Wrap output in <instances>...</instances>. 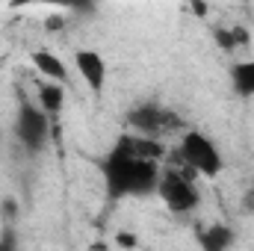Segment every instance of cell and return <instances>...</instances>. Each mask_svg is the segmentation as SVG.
Instances as JSON below:
<instances>
[{
  "label": "cell",
  "instance_id": "6da1fadb",
  "mask_svg": "<svg viewBox=\"0 0 254 251\" xmlns=\"http://www.w3.org/2000/svg\"><path fill=\"white\" fill-rule=\"evenodd\" d=\"M160 157H163L160 139H151L142 133H122L101 160L107 198L122 201V198L157 195V184L163 175Z\"/></svg>",
  "mask_w": 254,
  "mask_h": 251
},
{
  "label": "cell",
  "instance_id": "7a4b0ae2",
  "mask_svg": "<svg viewBox=\"0 0 254 251\" xmlns=\"http://www.w3.org/2000/svg\"><path fill=\"white\" fill-rule=\"evenodd\" d=\"M178 157L181 163L190 169L192 175H201V178H219L222 175V154L216 148V142L198 130H187L178 142Z\"/></svg>",
  "mask_w": 254,
  "mask_h": 251
},
{
  "label": "cell",
  "instance_id": "3957f363",
  "mask_svg": "<svg viewBox=\"0 0 254 251\" xmlns=\"http://www.w3.org/2000/svg\"><path fill=\"white\" fill-rule=\"evenodd\" d=\"M15 139H18L30 154L45 151V145H48V139H51V116H48L39 104L21 101L18 116H15Z\"/></svg>",
  "mask_w": 254,
  "mask_h": 251
},
{
  "label": "cell",
  "instance_id": "277c9868",
  "mask_svg": "<svg viewBox=\"0 0 254 251\" xmlns=\"http://www.w3.org/2000/svg\"><path fill=\"white\" fill-rule=\"evenodd\" d=\"M157 195L163 198V204L172 213H192L198 207V189L192 187V181L178 169H166L160 175Z\"/></svg>",
  "mask_w": 254,
  "mask_h": 251
},
{
  "label": "cell",
  "instance_id": "5b68a950",
  "mask_svg": "<svg viewBox=\"0 0 254 251\" xmlns=\"http://www.w3.org/2000/svg\"><path fill=\"white\" fill-rule=\"evenodd\" d=\"M127 125L133 127L136 133L142 136H151V139H160L166 133H175L181 127V119L166 110V107H157V104H142V107H133L127 113Z\"/></svg>",
  "mask_w": 254,
  "mask_h": 251
},
{
  "label": "cell",
  "instance_id": "8992f818",
  "mask_svg": "<svg viewBox=\"0 0 254 251\" xmlns=\"http://www.w3.org/2000/svg\"><path fill=\"white\" fill-rule=\"evenodd\" d=\"M74 65L80 71V77L86 80V86L92 92H101L107 83V63L98 51H77L74 54Z\"/></svg>",
  "mask_w": 254,
  "mask_h": 251
},
{
  "label": "cell",
  "instance_id": "52a82bcc",
  "mask_svg": "<svg viewBox=\"0 0 254 251\" xmlns=\"http://www.w3.org/2000/svg\"><path fill=\"white\" fill-rule=\"evenodd\" d=\"M30 60L45 74V80H57V83H65L68 86V68H65L60 54H54V51H33Z\"/></svg>",
  "mask_w": 254,
  "mask_h": 251
},
{
  "label": "cell",
  "instance_id": "ba28073f",
  "mask_svg": "<svg viewBox=\"0 0 254 251\" xmlns=\"http://www.w3.org/2000/svg\"><path fill=\"white\" fill-rule=\"evenodd\" d=\"M39 107L54 119L60 116L65 107V83H57V80H45L39 83Z\"/></svg>",
  "mask_w": 254,
  "mask_h": 251
},
{
  "label": "cell",
  "instance_id": "9c48e42d",
  "mask_svg": "<svg viewBox=\"0 0 254 251\" xmlns=\"http://www.w3.org/2000/svg\"><path fill=\"white\" fill-rule=\"evenodd\" d=\"M231 86L240 98H254V60L237 63L231 68Z\"/></svg>",
  "mask_w": 254,
  "mask_h": 251
},
{
  "label": "cell",
  "instance_id": "30bf717a",
  "mask_svg": "<svg viewBox=\"0 0 254 251\" xmlns=\"http://www.w3.org/2000/svg\"><path fill=\"white\" fill-rule=\"evenodd\" d=\"M198 243H201V249H207V251H222L234 243V231L225 228V225H213V228H207L198 237Z\"/></svg>",
  "mask_w": 254,
  "mask_h": 251
},
{
  "label": "cell",
  "instance_id": "8fae6325",
  "mask_svg": "<svg viewBox=\"0 0 254 251\" xmlns=\"http://www.w3.org/2000/svg\"><path fill=\"white\" fill-rule=\"evenodd\" d=\"M36 3L57 6V9H74V12H89L92 9V0H12V6H36Z\"/></svg>",
  "mask_w": 254,
  "mask_h": 251
},
{
  "label": "cell",
  "instance_id": "7c38bea8",
  "mask_svg": "<svg viewBox=\"0 0 254 251\" xmlns=\"http://www.w3.org/2000/svg\"><path fill=\"white\" fill-rule=\"evenodd\" d=\"M243 207H246V213H254V187L243 195Z\"/></svg>",
  "mask_w": 254,
  "mask_h": 251
},
{
  "label": "cell",
  "instance_id": "4fadbf2b",
  "mask_svg": "<svg viewBox=\"0 0 254 251\" xmlns=\"http://www.w3.org/2000/svg\"><path fill=\"white\" fill-rule=\"evenodd\" d=\"M63 24H65V18H48V24H45V27H48V30H60Z\"/></svg>",
  "mask_w": 254,
  "mask_h": 251
},
{
  "label": "cell",
  "instance_id": "5bb4252c",
  "mask_svg": "<svg viewBox=\"0 0 254 251\" xmlns=\"http://www.w3.org/2000/svg\"><path fill=\"white\" fill-rule=\"evenodd\" d=\"M116 243H119V246H136V240H133L130 234H122V237H119Z\"/></svg>",
  "mask_w": 254,
  "mask_h": 251
},
{
  "label": "cell",
  "instance_id": "9a60e30c",
  "mask_svg": "<svg viewBox=\"0 0 254 251\" xmlns=\"http://www.w3.org/2000/svg\"><path fill=\"white\" fill-rule=\"evenodd\" d=\"M190 3H192V0H190Z\"/></svg>",
  "mask_w": 254,
  "mask_h": 251
}]
</instances>
